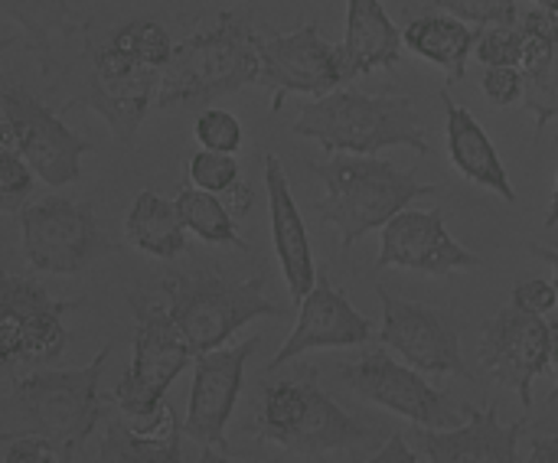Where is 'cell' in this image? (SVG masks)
Returning a JSON list of instances; mask_svg holds the SVG:
<instances>
[{
	"mask_svg": "<svg viewBox=\"0 0 558 463\" xmlns=\"http://www.w3.org/2000/svg\"><path fill=\"white\" fill-rule=\"evenodd\" d=\"M530 418H517L513 425H500V412L494 402L471 409L468 422L458 428H425L415 425L405 438L418 461H517L520 435Z\"/></svg>",
	"mask_w": 558,
	"mask_h": 463,
	"instance_id": "19",
	"label": "cell"
},
{
	"mask_svg": "<svg viewBox=\"0 0 558 463\" xmlns=\"http://www.w3.org/2000/svg\"><path fill=\"white\" fill-rule=\"evenodd\" d=\"M530 461H558V435H536L530 444Z\"/></svg>",
	"mask_w": 558,
	"mask_h": 463,
	"instance_id": "38",
	"label": "cell"
},
{
	"mask_svg": "<svg viewBox=\"0 0 558 463\" xmlns=\"http://www.w3.org/2000/svg\"><path fill=\"white\" fill-rule=\"evenodd\" d=\"M33 167L13 144L7 131H0V209L20 212L33 196Z\"/></svg>",
	"mask_w": 558,
	"mask_h": 463,
	"instance_id": "30",
	"label": "cell"
},
{
	"mask_svg": "<svg viewBox=\"0 0 558 463\" xmlns=\"http://www.w3.org/2000/svg\"><path fill=\"white\" fill-rule=\"evenodd\" d=\"M183 441V425L177 422L170 402H163L150 415H105L101 461H180Z\"/></svg>",
	"mask_w": 558,
	"mask_h": 463,
	"instance_id": "22",
	"label": "cell"
},
{
	"mask_svg": "<svg viewBox=\"0 0 558 463\" xmlns=\"http://www.w3.org/2000/svg\"><path fill=\"white\" fill-rule=\"evenodd\" d=\"M543 226L546 229H556L558 226V176H556V190H553V199H549V209L543 216Z\"/></svg>",
	"mask_w": 558,
	"mask_h": 463,
	"instance_id": "39",
	"label": "cell"
},
{
	"mask_svg": "<svg viewBox=\"0 0 558 463\" xmlns=\"http://www.w3.org/2000/svg\"><path fill=\"white\" fill-rule=\"evenodd\" d=\"M441 105H445V124H448V157L451 163L461 170L464 180L497 193L507 203H517V190L507 176V167L494 147V141L487 137V131L481 127V121L451 98L448 88H441Z\"/></svg>",
	"mask_w": 558,
	"mask_h": 463,
	"instance_id": "21",
	"label": "cell"
},
{
	"mask_svg": "<svg viewBox=\"0 0 558 463\" xmlns=\"http://www.w3.org/2000/svg\"><path fill=\"white\" fill-rule=\"evenodd\" d=\"M75 458L69 448H62L52 438L33 435V431H0V461L3 463H43Z\"/></svg>",
	"mask_w": 558,
	"mask_h": 463,
	"instance_id": "31",
	"label": "cell"
},
{
	"mask_svg": "<svg viewBox=\"0 0 558 463\" xmlns=\"http://www.w3.org/2000/svg\"><path fill=\"white\" fill-rule=\"evenodd\" d=\"M298 137L317 141L333 154H366L376 157L386 147H409L428 157V127L418 121L415 101L402 92L369 95L360 88H337L314 98L291 124Z\"/></svg>",
	"mask_w": 558,
	"mask_h": 463,
	"instance_id": "5",
	"label": "cell"
},
{
	"mask_svg": "<svg viewBox=\"0 0 558 463\" xmlns=\"http://www.w3.org/2000/svg\"><path fill=\"white\" fill-rule=\"evenodd\" d=\"M128 304L134 310V363L114 386L111 402L124 415H150L167 402V389L196 353L150 284L128 294Z\"/></svg>",
	"mask_w": 558,
	"mask_h": 463,
	"instance_id": "8",
	"label": "cell"
},
{
	"mask_svg": "<svg viewBox=\"0 0 558 463\" xmlns=\"http://www.w3.org/2000/svg\"><path fill=\"white\" fill-rule=\"evenodd\" d=\"M376 461H418V454L412 451V444H409L405 435H392V438L379 448Z\"/></svg>",
	"mask_w": 558,
	"mask_h": 463,
	"instance_id": "37",
	"label": "cell"
},
{
	"mask_svg": "<svg viewBox=\"0 0 558 463\" xmlns=\"http://www.w3.org/2000/svg\"><path fill=\"white\" fill-rule=\"evenodd\" d=\"M16 216L23 255L39 275H78L101 248H111L101 239L98 216L85 199L43 196L26 203Z\"/></svg>",
	"mask_w": 558,
	"mask_h": 463,
	"instance_id": "10",
	"label": "cell"
},
{
	"mask_svg": "<svg viewBox=\"0 0 558 463\" xmlns=\"http://www.w3.org/2000/svg\"><path fill=\"white\" fill-rule=\"evenodd\" d=\"M108 356H111V343H105L95 353V360L82 369L26 373V376L13 373L10 402H13L20 431L52 438L75 454L92 438L98 422L108 415L98 395V382H101Z\"/></svg>",
	"mask_w": 558,
	"mask_h": 463,
	"instance_id": "7",
	"label": "cell"
},
{
	"mask_svg": "<svg viewBox=\"0 0 558 463\" xmlns=\"http://www.w3.org/2000/svg\"><path fill=\"white\" fill-rule=\"evenodd\" d=\"M0 131L13 137L33 173L46 186H69L82 173V157L92 150V141L69 131L59 111L36 101L16 82L0 88Z\"/></svg>",
	"mask_w": 558,
	"mask_h": 463,
	"instance_id": "13",
	"label": "cell"
},
{
	"mask_svg": "<svg viewBox=\"0 0 558 463\" xmlns=\"http://www.w3.org/2000/svg\"><path fill=\"white\" fill-rule=\"evenodd\" d=\"M307 170L324 183L314 216L340 232L343 248H353L366 232L383 229L418 196L441 190L438 183H422L418 170H399L389 160L366 154H333L327 163H307Z\"/></svg>",
	"mask_w": 558,
	"mask_h": 463,
	"instance_id": "4",
	"label": "cell"
},
{
	"mask_svg": "<svg viewBox=\"0 0 558 463\" xmlns=\"http://www.w3.org/2000/svg\"><path fill=\"white\" fill-rule=\"evenodd\" d=\"M242 170L235 154H222V150H199L190 157V183L209 193H222V196H235L245 206H252V190L245 183H239Z\"/></svg>",
	"mask_w": 558,
	"mask_h": 463,
	"instance_id": "29",
	"label": "cell"
},
{
	"mask_svg": "<svg viewBox=\"0 0 558 463\" xmlns=\"http://www.w3.org/2000/svg\"><path fill=\"white\" fill-rule=\"evenodd\" d=\"M170 56V33L157 20H131L105 42L85 33V85L59 111L88 108L111 127L121 147H131L144 114L157 105Z\"/></svg>",
	"mask_w": 558,
	"mask_h": 463,
	"instance_id": "1",
	"label": "cell"
},
{
	"mask_svg": "<svg viewBox=\"0 0 558 463\" xmlns=\"http://www.w3.org/2000/svg\"><path fill=\"white\" fill-rule=\"evenodd\" d=\"M553 350L556 333L553 324L543 320V314H530L510 304L484 324L481 363L487 373H494L500 386L517 392L523 412L533 409V382L539 379V373H546Z\"/></svg>",
	"mask_w": 558,
	"mask_h": 463,
	"instance_id": "15",
	"label": "cell"
},
{
	"mask_svg": "<svg viewBox=\"0 0 558 463\" xmlns=\"http://www.w3.org/2000/svg\"><path fill=\"white\" fill-rule=\"evenodd\" d=\"M543 10H549V13H558V0H536Z\"/></svg>",
	"mask_w": 558,
	"mask_h": 463,
	"instance_id": "41",
	"label": "cell"
},
{
	"mask_svg": "<svg viewBox=\"0 0 558 463\" xmlns=\"http://www.w3.org/2000/svg\"><path fill=\"white\" fill-rule=\"evenodd\" d=\"M513 304L523 307V310H530V314H543V317H546V314L558 304V288L556 284H549V281H543V278L523 281V284H517V291H513Z\"/></svg>",
	"mask_w": 558,
	"mask_h": 463,
	"instance_id": "36",
	"label": "cell"
},
{
	"mask_svg": "<svg viewBox=\"0 0 558 463\" xmlns=\"http://www.w3.org/2000/svg\"><path fill=\"white\" fill-rule=\"evenodd\" d=\"M193 134H196L199 147H206V150L235 154L242 147V121L232 111H219V108L203 111L193 124Z\"/></svg>",
	"mask_w": 558,
	"mask_h": 463,
	"instance_id": "33",
	"label": "cell"
},
{
	"mask_svg": "<svg viewBox=\"0 0 558 463\" xmlns=\"http://www.w3.org/2000/svg\"><path fill=\"white\" fill-rule=\"evenodd\" d=\"M402 42L383 0H347V33L340 46L353 78L396 69L402 62Z\"/></svg>",
	"mask_w": 558,
	"mask_h": 463,
	"instance_id": "23",
	"label": "cell"
},
{
	"mask_svg": "<svg viewBox=\"0 0 558 463\" xmlns=\"http://www.w3.org/2000/svg\"><path fill=\"white\" fill-rule=\"evenodd\" d=\"M75 301L52 297L43 284L16 275L0 278V366L7 376L49 366L65 353L69 333L62 317Z\"/></svg>",
	"mask_w": 558,
	"mask_h": 463,
	"instance_id": "9",
	"label": "cell"
},
{
	"mask_svg": "<svg viewBox=\"0 0 558 463\" xmlns=\"http://www.w3.org/2000/svg\"><path fill=\"white\" fill-rule=\"evenodd\" d=\"M477 62L487 65H520V26H481L477 46H474Z\"/></svg>",
	"mask_w": 558,
	"mask_h": 463,
	"instance_id": "34",
	"label": "cell"
},
{
	"mask_svg": "<svg viewBox=\"0 0 558 463\" xmlns=\"http://www.w3.org/2000/svg\"><path fill=\"white\" fill-rule=\"evenodd\" d=\"M477 33L481 29H471V23L451 16V13H435V16L412 20L402 29V39L412 52H418L422 59L445 69L448 82L454 85L468 75V59L477 46Z\"/></svg>",
	"mask_w": 558,
	"mask_h": 463,
	"instance_id": "24",
	"label": "cell"
},
{
	"mask_svg": "<svg viewBox=\"0 0 558 463\" xmlns=\"http://www.w3.org/2000/svg\"><path fill=\"white\" fill-rule=\"evenodd\" d=\"M353 82L343 46L320 36L317 20L301 23L291 33H265L262 42V78L258 85L271 92V111H281L288 95L324 98L340 85Z\"/></svg>",
	"mask_w": 558,
	"mask_h": 463,
	"instance_id": "12",
	"label": "cell"
},
{
	"mask_svg": "<svg viewBox=\"0 0 558 463\" xmlns=\"http://www.w3.org/2000/svg\"><path fill=\"white\" fill-rule=\"evenodd\" d=\"M383 304V330L379 340L386 350L399 353L409 366L432 376H464L474 382L461 360V320L454 310L418 304L392 294L389 288H376Z\"/></svg>",
	"mask_w": 558,
	"mask_h": 463,
	"instance_id": "14",
	"label": "cell"
},
{
	"mask_svg": "<svg viewBox=\"0 0 558 463\" xmlns=\"http://www.w3.org/2000/svg\"><path fill=\"white\" fill-rule=\"evenodd\" d=\"M376 268H405L432 278H451L458 271L481 268V258L454 242L441 209L409 206L383 226Z\"/></svg>",
	"mask_w": 558,
	"mask_h": 463,
	"instance_id": "17",
	"label": "cell"
},
{
	"mask_svg": "<svg viewBox=\"0 0 558 463\" xmlns=\"http://www.w3.org/2000/svg\"><path fill=\"white\" fill-rule=\"evenodd\" d=\"M526 75V98L523 108L536 118V131H543L546 124H558V13H556V36H553V49L533 62L530 69H520Z\"/></svg>",
	"mask_w": 558,
	"mask_h": 463,
	"instance_id": "28",
	"label": "cell"
},
{
	"mask_svg": "<svg viewBox=\"0 0 558 463\" xmlns=\"http://www.w3.org/2000/svg\"><path fill=\"white\" fill-rule=\"evenodd\" d=\"M124 239L160 261L180 258L186 252V222L180 216L177 199H163L154 190H141L128 209Z\"/></svg>",
	"mask_w": 558,
	"mask_h": 463,
	"instance_id": "25",
	"label": "cell"
},
{
	"mask_svg": "<svg viewBox=\"0 0 558 463\" xmlns=\"http://www.w3.org/2000/svg\"><path fill=\"white\" fill-rule=\"evenodd\" d=\"M337 379L360 399L425 428H458L468 422L471 405H454L451 395L432 389L415 366L396 363L386 350H369L366 356L337 369Z\"/></svg>",
	"mask_w": 558,
	"mask_h": 463,
	"instance_id": "11",
	"label": "cell"
},
{
	"mask_svg": "<svg viewBox=\"0 0 558 463\" xmlns=\"http://www.w3.org/2000/svg\"><path fill=\"white\" fill-rule=\"evenodd\" d=\"M268 26H258L255 3L222 10L213 29H199L173 42L157 92V111L206 108L262 78V42Z\"/></svg>",
	"mask_w": 558,
	"mask_h": 463,
	"instance_id": "2",
	"label": "cell"
},
{
	"mask_svg": "<svg viewBox=\"0 0 558 463\" xmlns=\"http://www.w3.org/2000/svg\"><path fill=\"white\" fill-rule=\"evenodd\" d=\"M173 324L193 346V353H209L229 343L255 317H278L281 307L265 297V271L252 278H232L219 265L167 271L150 284Z\"/></svg>",
	"mask_w": 558,
	"mask_h": 463,
	"instance_id": "6",
	"label": "cell"
},
{
	"mask_svg": "<svg viewBox=\"0 0 558 463\" xmlns=\"http://www.w3.org/2000/svg\"><path fill=\"white\" fill-rule=\"evenodd\" d=\"M265 190H268L275 252H278V261H281V271L288 281V297H291V304H301L317 281V268H314V252H311L304 219L291 196L288 170L275 154H265Z\"/></svg>",
	"mask_w": 558,
	"mask_h": 463,
	"instance_id": "20",
	"label": "cell"
},
{
	"mask_svg": "<svg viewBox=\"0 0 558 463\" xmlns=\"http://www.w3.org/2000/svg\"><path fill=\"white\" fill-rule=\"evenodd\" d=\"M553 333H556V350H553V363H556V369H558V320L553 324Z\"/></svg>",
	"mask_w": 558,
	"mask_h": 463,
	"instance_id": "42",
	"label": "cell"
},
{
	"mask_svg": "<svg viewBox=\"0 0 558 463\" xmlns=\"http://www.w3.org/2000/svg\"><path fill=\"white\" fill-rule=\"evenodd\" d=\"M298 327L294 333L284 340V346L275 353V360L268 363V373L294 363L298 356L311 353V350H340V346H360L373 337L369 320L350 304L347 291L333 284L327 265L317 268V281L311 288V294L298 304Z\"/></svg>",
	"mask_w": 558,
	"mask_h": 463,
	"instance_id": "18",
	"label": "cell"
},
{
	"mask_svg": "<svg viewBox=\"0 0 558 463\" xmlns=\"http://www.w3.org/2000/svg\"><path fill=\"white\" fill-rule=\"evenodd\" d=\"M248 435L258 444H271L288 454H333L369 441V431L320 389V373L307 363L288 373H271L255 395Z\"/></svg>",
	"mask_w": 558,
	"mask_h": 463,
	"instance_id": "3",
	"label": "cell"
},
{
	"mask_svg": "<svg viewBox=\"0 0 558 463\" xmlns=\"http://www.w3.org/2000/svg\"><path fill=\"white\" fill-rule=\"evenodd\" d=\"M533 255H536V258H543V261H549V265L556 268V288H558V245H556V248H543V245H533Z\"/></svg>",
	"mask_w": 558,
	"mask_h": 463,
	"instance_id": "40",
	"label": "cell"
},
{
	"mask_svg": "<svg viewBox=\"0 0 558 463\" xmlns=\"http://www.w3.org/2000/svg\"><path fill=\"white\" fill-rule=\"evenodd\" d=\"M432 3L474 26H497V23L517 26L520 23L517 0H432Z\"/></svg>",
	"mask_w": 558,
	"mask_h": 463,
	"instance_id": "32",
	"label": "cell"
},
{
	"mask_svg": "<svg viewBox=\"0 0 558 463\" xmlns=\"http://www.w3.org/2000/svg\"><path fill=\"white\" fill-rule=\"evenodd\" d=\"M3 13L23 29L26 49L39 59V69L52 72V39L88 33V20H82L69 0H0Z\"/></svg>",
	"mask_w": 558,
	"mask_h": 463,
	"instance_id": "26",
	"label": "cell"
},
{
	"mask_svg": "<svg viewBox=\"0 0 558 463\" xmlns=\"http://www.w3.org/2000/svg\"><path fill=\"white\" fill-rule=\"evenodd\" d=\"M177 206L180 216L186 222V229L203 239L206 245H235V248H248V242L239 235L235 219L248 212V206L235 196H222V193H209L199 186H180L177 190Z\"/></svg>",
	"mask_w": 558,
	"mask_h": 463,
	"instance_id": "27",
	"label": "cell"
},
{
	"mask_svg": "<svg viewBox=\"0 0 558 463\" xmlns=\"http://www.w3.org/2000/svg\"><path fill=\"white\" fill-rule=\"evenodd\" d=\"M481 88L490 105L513 108L526 98V75L520 72V65H487Z\"/></svg>",
	"mask_w": 558,
	"mask_h": 463,
	"instance_id": "35",
	"label": "cell"
},
{
	"mask_svg": "<svg viewBox=\"0 0 558 463\" xmlns=\"http://www.w3.org/2000/svg\"><path fill=\"white\" fill-rule=\"evenodd\" d=\"M262 340L252 337L239 346H219L209 353H199L193 360V392H190V409L183 422V438L186 444L199 451H229V418L235 412V399L242 392L245 379V363L252 360L255 346Z\"/></svg>",
	"mask_w": 558,
	"mask_h": 463,
	"instance_id": "16",
	"label": "cell"
}]
</instances>
